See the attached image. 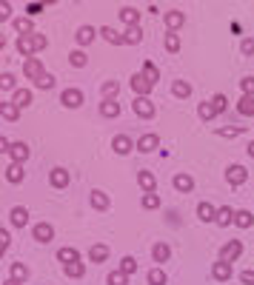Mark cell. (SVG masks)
I'll return each instance as SVG.
<instances>
[{"label": "cell", "instance_id": "1", "mask_svg": "<svg viewBox=\"0 0 254 285\" xmlns=\"http://www.w3.org/2000/svg\"><path fill=\"white\" fill-rule=\"evenodd\" d=\"M46 46H49V40L43 35H37V32H32L26 37H18V52L26 54V57H35V52H43Z\"/></svg>", "mask_w": 254, "mask_h": 285}, {"label": "cell", "instance_id": "2", "mask_svg": "<svg viewBox=\"0 0 254 285\" xmlns=\"http://www.w3.org/2000/svg\"><path fill=\"white\" fill-rule=\"evenodd\" d=\"M23 74H26L29 80H40V77H46L49 71L43 69V63L37 60V57H26V63H23Z\"/></svg>", "mask_w": 254, "mask_h": 285}, {"label": "cell", "instance_id": "3", "mask_svg": "<svg viewBox=\"0 0 254 285\" xmlns=\"http://www.w3.org/2000/svg\"><path fill=\"white\" fill-rule=\"evenodd\" d=\"M240 254H243V242L240 240H228L226 245L220 248V259H223V262H234Z\"/></svg>", "mask_w": 254, "mask_h": 285}, {"label": "cell", "instance_id": "4", "mask_svg": "<svg viewBox=\"0 0 254 285\" xmlns=\"http://www.w3.org/2000/svg\"><path fill=\"white\" fill-rule=\"evenodd\" d=\"M226 180H228V186H243L245 180H248V171H245V166H228Z\"/></svg>", "mask_w": 254, "mask_h": 285}, {"label": "cell", "instance_id": "5", "mask_svg": "<svg viewBox=\"0 0 254 285\" xmlns=\"http://www.w3.org/2000/svg\"><path fill=\"white\" fill-rule=\"evenodd\" d=\"M83 100H86V97H83V91H80V89H66V91H63V97H60V103L66 108H80V106H83Z\"/></svg>", "mask_w": 254, "mask_h": 285}, {"label": "cell", "instance_id": "6", "mask_svg": "<svg viewBox=\"0 0 254 285\" xmlns=\"http://www.w3.org/2000/svg\"><path fill=\"white\" fill-rule=\"evenodd\" d=\"M134 111H137V117H143V120H151V117H154V103H151L149 97H137L134 100Z\"/></svg>", "mask_w": 254, "mask_h": 285}, {"label": "cell", "instance_id": "7", "mask_svg": "<svg viewBox=\"0 0 254 285\" xmlns=\"http://www.w3.org/2000/svg\"><path fill=\"white\" fill-rule=\"evenodd\" d=\"M157 146H160V137H157V134H143V137H140V140H137V149H140V152L143 154H151V152H154V149H157Z\"/></svg>", "mask_w": 254, "mask_h": 285}, {"label": "cell", "instance_id": "8", "mask_svg": "<svg viewBox=\"0 0 254 285\" xmlns=\"http://www.w3.org/2000/svg\"><path fill=\"white\" fill-rule=\"evenodd\" d=\"M132 89L137 91L140 97H149V94H151V89H154V86H151V83L146 80V77H143V74H132Z\"/></svg>", "mask_w": 254, "mask_h": 285}, {"label": "cell", "instance_id": "9", "mask_svg": "<svg viewBox=\"0 0 254 285\" xmlns=\"http://www.w3.org/2000/svg\"><path fill=\"white\" fill-rule=\"evenodd\" d=\"M211 276H214V279H220V282H228V279H231V265H228V262H223V259H217V262H214V268H211Z\"/></svg>", "mask_w": 254, "mask_h": 285}, {"label": "cell", "instance_id": "10", "mask_svg": "<svg viewBox=\"0 0 254 285\" xmlns=\"http://www.w3.org/2000/svg\"><path fill=\"white\" fill-rule=\"evenodd\" d=\"M9 220H12V225H15V228H23V225L29 223V211L23 208V205H15V208H12V214H9Z\"/></svg>", "mask_w": 254, "mask_h": 285}, {"label": "cell", "instance_id": "11", "mask_svg": "<svg viewBox=\"0 0 254 285\" xmlns=\"http://www.w3.org/2000/svg\"><path fill=\"white\" fill-rule=\"evenodd\" d=\"M32 234H35V240H37V242H52L54 228H52L49 223H37V225H35V231H32Z\"/></svg>", "mask_w": 254, "mask_h": 285}, {"label": "cell", "instance_id": "12", "mask_svg": "<svg viewBox=\"0 0 254 285\" xmlns=\"http://www.w3.org/2000/svg\"><path fill=\"white\" fill-rule=\"evenodd\" d=\"M109 254H112V251H109V245H103V242H97V245L89 248V259H92V262H106Z\"/></svg>", "mask_w": 254, "mask_h": 285}, {"label": "cell", "instance_id": "13", "mask_svg": "<svg viewBox=\"0 0 254 285\" xmlns=\"http://www.w3.org/2000/svg\"><path fill=\"white\" fill-rule=\"evenodd\" d=\"M112 149H114V154H129L132 152V137H129V134H117L114 143H112Z\"/></svg>", "mask_w": 254, "mask_h": 285}, {"label": "cell", "instance_id": "14", "mask_svg": "<svg viewBox=\"0 0 254 285\" xmlns=\"http://www.w3.org/2000/svg\"><path fill=\"white\" fill-rule=\"evenodd\" d=\"M137 183H140V188L146 194H151V191L157 188V177H154L151 171H140V174H137Z\"/></svg>", "mask_w": 254, "mask_h": 285}, {"label": "cell", "instance_id": "15", "mask_svg": "<svg viewBox=\"0 0 254 285\" xmlns=\"http://www.w3.org/2000/svg\"><path fill=\"white\" fill-rule=\"evenodd\" d=\"M172 257V248H168L166 242H154V248H151V259L154 262H166Z\"/></svg>", "mask_w": 254, "mask_h": 285}, {"label": "cell", "instance_id": "16", "mask_svg": "<svg viewBox=\"0 0 254 285\" xmlns=\"http://www.w3.org/2000/svg\"><path fill=\"white\" fill-rule=\"evenodd\" d=\"M172 94H175L177 100H186V97H192V86L186 80H175L172 83Z\"/></svg>", "mask_w": 254, "mask_h": 285}, {"label": "cell", "instance_id": "17", "mask_svg": "<svg viewBox=\"0 0 254 285\" xmlns=\"http://www.w3.org/2000/svg\"><path fill=\"white\" fill-rule=\"evenodd\" d=\"M95 35H97V32L92 26H83V29H77V35H74V43H77V46H89L92 40H95Z\"/></svg>", "mask_w": 254, "mask_h": 285}, {"label": "cell", "instance_id": "18", "mask_svg": "<svg viewBox=\"0 0 254 285\" xmlns=\"http://www.w3.org/2000/svg\"><path fill=\"white\" fill-rule=\"evenodd\" d=\"M49 180H52L54 188H66V186H69V171H66V169H52V177H49Z\"/></svg>", "mask_w": 254, "mask_h": 285}, {"label": "cell", "instance_id": "19", "mask_svg": "<svg viewBox=\"0 0 254 285\" xmlns=\"http://www.w3.org/2000/svg\"><path fill=\"white\" fill-rule=\"evenodd\" d=\"M172 186H175V191H183L186 194V191H192L194 188V177H189V174H177Z\"/></svg>", "mask_w": 254, "mask_h": 285}, {"label": "cell", "instance_id": "20", "mask_svg": "<svg viewBox=\"0 0 254 285\" xmlns=\"http://www.w3.org/2000/svg\"><path fill=\"white\" fill-rule=\"evenodd\" d=\"M9 157L20 166V163L29 157V146H26V143H15V146H12V152H9Z\"/></svg>", "mask_w": 254, "mask_h": 285}, {"label": "cell", "instance_id": "21", "mask_svg": "<svg viewBox=\"0 0 254 285\" xmlns=\"http://www.w3.org/2000/svg\"><path fill=\"white\" fill-rule=\"evenodd\" d=\"M92 205H95L97 211H109V208H112V200H109L103 191H92Z\"/></svg>", "mask_w": 254, "mask_h": 285}, {"label": "cell", "instance_id": "22", "mask_svg": "<svg viewBox=\"0 0 254 285\" xmlns=\"http://www.w3.org/2000/svg\"><path fill=\"white\" fill-rule=\"evenodd\" d=\"M197 217H200L203 223H214L217 211H214V205H211V203H200V205H197Z\"/></svg>", "mask_w": 254, "mask_h": 285}, {"label": "cell", "instance_id": "23", "mask_svg": "<svg viewBox=\"0 0 254 285\" xmlns=\"http://www.w3.org/2000/svg\"><path fill=\"white\" fill-rule=\"evenodd\" d=\"M186 23V18H183V12H168L166 15V26H168V32H175L177 35V29Z\"/></svg>", "mask_w": 254, "mask_h": 285}, {"label": "cell", "instance_id": "24", "mask_svg": "<svg viewBox=\"0 0 254 285\" xmlns=\"http://www.w3.org/2000/svg\"><path fill=\"white\" fill-rule=\"evenodd\" d=\"M234 225L237 228H251L254 225V214L251 211H234Z\"/></svg>", "mask_w": 254, "mask_h": 285}, {"label": "cell", "instance_id": "25", "mask_svg": "<svg viewBox=\"0 0 254 285\" xmlns=\"http://www.w3.org/2000/svg\"><path fill=\"white\" fill-rule=\"evenodd\" d=\"M143 77H146V80L154 86V83L160 80V69H157V66H154L151 60H146V63H143Z\"/></svg>", "mask_w": 254, "mask_h": 285}, {"label": "cell", "instance_id": "26", "mask_svg": "<svg viewBox=\"0 0 254 285\" xmlns=\"http://www.w3.org/2000/svg\"><path fill=\"white\" fill-rule=\"evenodd\" d=\"M214 223H217V225H231V223H234V211H231L228 205L217 208V217H214Z\"/></svg>", "mask_w": 254, "mask_h": 285}, {"label": "cell", "instance_id": "27", "mask_svg": "<svg viewBox=\"0 0 254 285\" xmlns=\"http://www.w3.org/2000/svg\"><path fill=\"white\" fill-rule=\"evenodd\" d=\"M12 103H15L18 108H26L29 103H32V91H29V89H18V91H15V97H12Z\"/></svg>", "mask_w": 254, "mask_h": 285}, {"label": "cell", "instance_id": "28", "mask_svg": "<svg viewBox=\"0 0 254 285\" xmlns=\"http://www.w3.org/2000/svg\"><path fill=\"white\" fill-rule=\"evenodd\" d=\"M120 20H123L129 29H132V26H137L140 15H137V9H129V6H126V9H120Z\"/></svg>", "mask_w": 254, "mask_h": 285}, {"label": "cell", "instance_id": "29", "mask_svg": "<svg viewBox=\"0 0 254 285\" xmlns=\"http://www.w3.org/2000/svg\"><path fill=\"white\" fill-rule=\"evenodd\" d=\"M12 279H18V282H26L29 279V268L23 265V262H12Z\"/></svg>", "mask_w": 254, "mask_h": 285}, {"label": "cell", "instance_id": "30", "mask_svg": "<svg viewBox=\"0 0 254 285\" xmlns=\"http://www.w3.org/2000/svg\"><path fill=\"white\" fill-rule=\"evenodd\" d=\"M57 259H60L63 265H71V262H80V257H77V251H74V248H60V251H57Z\"/></svg>", "mask_w": 254, "mask_h": 285}, {"label": "cell", "instance_id": "31", "mask_svg": "<svg viewBox=\"0 0 254 285\" xmlns=\"http://www.w3.org/2000/svg\"><path fill=\"white\" fill-rule=\"evenodd\" d=\"M143 40V32H140V26H132L126 35H123V43H129V46H137Z\"/></svg>", "mask_w": 254, "mask_h": 285}, {"label": "cell", "instance_id": "32", "mask_svg": "<svg viewBox=\"0 0 254 285\" xmlns=\"http://www.w3.org/2000/svg\"><path fill=\"white\" fill-rule=\"evenodd\" d=\"M23 177H26V174H23V169H20L18 163H15V166H9V169H6V180H9V183H23Z\"/></svg>", "mask_w": 254, "mask_h": 285}, {"label": "cell", "instance_id": "33", "mask_svg": "<svg viewBox=\"0 0 254 285\" xmlns=\"http://www.w3.org/2000/svg\"><path fill=\"white\" fill-rule=\"evenodd\" d=\"M237 111L243 117H254V97H243L240 103H237Z\"/></svg>", "mask_w": 254, "mask_h": 285}, {"label": "cell", "instance_id": "34", "mask_svg": "<svg viewBox=\"0 0 254 285\" xmlns=\"http://www.w3.org/2000/svg\"><path fill=\"white\" fill-rule=\"evenodd\" d=\"M3 120H12V123H15V120H20V108L15 106V103H3Z\"/></svg>", "mask_w": 254, "mask_h": 285}, {"label": "cell", "instance_id": "35", "mask_svg": "<svg viewBox=\"0 0 254 285\" xmlns=\"http://www.w3.org/2000/svg\"><path fill=\"white\" fill-rule=\"evenodd\" d=\"M63 271H66L71 279H80V276L86 274V265H83V262H71V265H63Z\"/></svg>", "mask_w": 254, "mask_h": 285}, {"label": "cell", "instance_id": "36", "mask_svg": "<svg viewBox=\"0 0 254 285\" xmlns=\"http://www.w3.org/2000/svg\"><path fill=\"white\" fill-rule=\"evenodd\" d=\"M100 111H103V117H117L120 114V106H117V100H103Z\"/></svg>", "mask_w": 254, "mask_h": 285}, {"label": "cell", "instance_id": "37", "mask_svg": "<svg viewBox=\"0 0 254 285\" xmlns=\"http://www.w3.org/2000/svg\"><path fill=\"white\" fill-rule=\"evenodd\" d=\"M197 111H200V120H214V117L220 114L217 108H214V103H200V108H197Z\"/></svg>", "mask_w": 254, "mask_h": 285}, {"label": "cell", "instance_id": "38", "mask_svg": "<svg viewBox=\"0 0 254 285\" xmlns=\"http://www.w3.org/2000/svg\"><path fill=\"white\" fill-rule=\"evenodd\" d=\"M100 35H103V40H109L112 46H120L123 43V35H117V32H114V29H109V26L100 29Z\"/></svg>", "mask_w": 254, "mask_h": 285}, {"label": "cell", "instance_id": "39", "mask_svg": "<svg viewBox=\"0 0 254 285\" xmlns=\"http://www.w3.org/2000/svg\"><path fill=\"white\" fill-rule=\"evenodd\" d=\"M69 63L74 66V69H83V66L89 63V57H86V52H80V49H77V52L69 54Z\"/></svg>", "mask_w": 254, "mask_h": 285}, {"label": "cell", "instance_id": "40", "mask_svg": "<svg viewBox=\"0 0 254 285\" xmlns=\"http://www.w3.org/2000/svg\"><path fill=\"white\" fill-rule=\"evenodd\" d=\"M109 285H129V274H123L120 268L109 271Z\"/></svg>", "mask_w": 254, "mask_h": 285}, {"label": "cell", "instance_id": "41", "mask_svg": "<svg viewBox=\"0 0 254 285\" xmlns=\"http://www.w3.org/2000/svg\"><path fill=\"white\" fill-rule=\"evenodd\" d=\"M149 285H166V274H163V268H151V271H149Z\"/></svg>", "mask_w": 254, "mask_h": 285}, {"label": "cell", "instance_id": "42", "mask_svg": "<svg viewBox=\"0 0 254 285\" xmlns=\"http://www.w3.org/2000/svg\"><path fill=\"white\" fill-rule=\"evenodd\" d=\"M120 271L123 274H134V271H137V259L134 257H123L120 259Z\"/></svg>", "mask_w": 254, "mask_h": 285}, {"label": "cell", "instance_id": "43", "mask_svg": "<svg viewBox=\"0 0 254 285\" xmlns=\"http://www.w3.org/2000/svg\"><path fill=\"white\" fill-rule=\"evenodd\" d=\"M166 52H172V54L180 52V37H177L175 32H168L166 35Z\"/></svg>", "mask_w": 254, "mask_h": 285}, {"label": "cell", "instance_id": "44", "mask_svg": "<svg viewBox=\"0 0 254 285\" xmlns=\"http://www.w3.org/2000/svg\"><path fill=\"white\" fill-rule=\"evenodd\" d=\"M100 91H103V100H114V97H117V83L109 80L106 86H100Z\"/></svg>", "mask_w": 254, "mask_h": 285}, {"label": "cell", "instance_id": "45", "mask_svg": "<svg viewBox=\"0 0 254 285\" xmlns=\"http://www.w3.org/2000/svg\"><path fill=\"white\" fill-rule=\"evenodd\" d=\"M15 29H18L20 35L26 37V35H32V20L29 18H20V20H15Z\"/></svg>", "mask_w": 254, "mask_h": 285}, {"label": "cell", "instance_id": "46", "mask_svg": "<svg viewBox=\"0 0 254 285\" xmlns=\"http://www.w3.org/2000/svg\"><path fill=\"white\" fill-rule=\"evenodd\" d=\"M240 89H243V97H254V77H243Z\"/></svg>", "mask_w": 254, "mask_h": 285}, {"label": "cell", "instance_id": "47", "mask_svg": "<svg viewBox=\"0 0 254 285\" xmlns=\"http://www.w3.org/2000/svg\"><path fill=\"white\" fill-rule=\"evenodd\" d=\"M0 89H3V91H9V89L18 91V86H15V77H12L9 71H3V77H0Z\"/></svg>", "mask_w": 254, "mask_h": 285}, {"label": "cell", "instance_id": "48", "mask_svg": "<svg viewBox=\"0 0 254 285\" xmlns=\"http://www.w3.org/2000/svg\"><path fill=\"white\" fill-rule=\"evenodd\" d=\"M143 208H160V197L151 191V194H143Z\"/></svg>", "mask_w": 254, "mask_h": 285}, {"label": "cell", "instance_id": "49", "mask_svg": "<svg viewBox=\"0 0 254 285\" xmlns=\"http://www.w3.org/2000/svg\"><path fill=\"white\" fill-rule=\"evenodd\" d=\"M211 103H214V108H217L220 114L228 108V97H226V94H214V97H211Z\"/></svg>", "mask_w": 254, "mask_h": 285}, {"label": "cell", "instance_id": "50", "mask_svg": "<svg viewBox=\"0 0 254 285\" xmlns=\"http://www.w3.org/2000/svg\"><path fill=\"white\" fill-rule=\"evenodd\" d=\"M243 131V128H237V125H226V128H220V137H237V134Z\"/></svg>", "mask_w": 254, "mask_h": 285}, {"label": "cell", "instance_id": "51", "mask_svg": "<svg viewBox=\"0 0 254 285\" xmlns=\"http://www.w3.org/2000/svg\"><path fill=\"white\" fill-rule=\"evenodd\" d=\"M9 245H12V237H9V231L3 228V231H0V251H6Z\"/></svg>", "mask_w": 254, "mask_h": 285}, {"label": "cell", "instance_id": "52", "mask_svg": "<svg viewBox=\"0 0 254 285\" xmlns=\"http://www.w3.org/2000/svg\"><path fill=\"white\" fill-rule=\"evenodd\" d=\"M37 86H40V89H52V86H54V77H52V74H46V77H40V80H37Z\"/></svg>", "mask_w": 254, "mask_h": 285}, {"label": "cell", "instance_id": "53", "mask_svg": "<svg viewBox=\"0 0 254 285\" xmlns=\"http://www.w3.org/2000/svg\"><path fill=\"white\" fill-rule=\"evenodd\" d=\"M240 49H243V54H254V40H251V37H245Z\"/></svg>", "mask_w": 254, "mask_h": 285}, {"label": "cell", "instance_id": "54", "mask_svg": "<svg viewBox=\"0 0 254 285\" xmlns=\"http://www.w3.org/2000/svg\"><path fill=\"white\" fill-rule=\"evenodd\" d=\"M240 282H243V285H254V271H243V274H240Z\"/></svg>", "mask_w": 254, "mask_h": 285}, {"label": "cell", "instance_id": "55", "mask_svg": "<svg viewBox=\"0 0 254 285\" xmlns=\"http://www.w3.org/2000/svg\"><path fill=\"white\" fill-rule=\"evenodd\" d=\"M26 12H29V15H40V12H43V6H40V3H29Z\"/></svg>", "mask_w": 254, "mask_h": 285}, {"label": "cell", "instance_id": "56", "mask_svg": "<svg viewBox=\"0 0 254 285\" xmlns=\"http://www.w3.org/2000/svg\"><path fill=\"white\" fill-rule=\"evenodd\" d=\"M9 12H12V6H9V3H3V6H0V15H3V20L9 18Z\"/></svg>", "mask_w": 254, "mask_h": 285}, {"label": "cell", "instance_id": "57", "mask_svg": "<svg viewBox=\"0 0 254 285\" xmlns=\"http://www.w3.org/2000/svg\"><path fill=\"white\" fill-rule=\"evenodd\" d=\"M168 223H172V225H177V223H180V217H177L175 211H168Z\"/></svg>", "mask_w": 254, "mask_h": 285}, {"label": "cell", "instance_id": "58", "mask_svg": "<svg viewBox=\"0 0 254 285\" xmlns=\"http://www.w3.org/2000/svg\"><path fill=\"white\" fill-rule=\"evenodd\" d=\"M3 285H23V282H18V279H6Z\"/></svg>", "mask_w": 254, "mask_h": 285}, {"label": "cell", "instance_id": "59", "mask_svg": "<svg viewBox=\"0 0 254 285\" xmlns=\"http://www.w3.org/2000/svg\"><path fill=\"white\" fill-rule=\"evenodd\" d=\"M248 154H251V157H254V143H248Z\"/></svg>", "mask_w": 254, "mask_h": 285}]
</instances>
